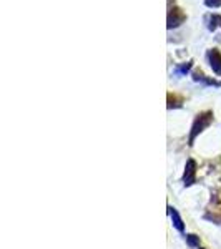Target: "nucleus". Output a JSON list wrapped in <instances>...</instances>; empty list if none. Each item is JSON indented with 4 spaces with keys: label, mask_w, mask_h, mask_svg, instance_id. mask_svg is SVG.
Returning <instances> with one entry per match:
<instances>
[{
    "label": "nucleus",
    "mask_w": 221,
    "mask_h": 249,
    "mask_svg": "<svg viewBox=\"0 0 221 249\" xmlns=\"http://www.w3.org/2000/svg\"><path fill=\"white\" fill-rule=\"evenodd\" d=\"M213 120H215V116H213L211 110L200 111V113L195 116V120H193V124H191L190 138H188V144H190V146L195 144V140L198 138V136L202 135L208 126H210V124L213 123Z\"/></svg>",
    "instance_id": "obj_1"
},
{
    "label": "nucleus",
    "mask_w": 221,
    "mask_h": 249,
    "mask_svg": "<svg viewBox=\"0 0 221 249\" xmlns=\"http://www.w3.org/2000/svg\"><path fill=\"white\" fill-rule=\"evenodd\" d=\"M184 22H186V14H184V10L182 7L173 5L168 9V15H166V29L168 30L178 29V27H182Z\"/></svg>",
    "instance_id": "obj_2"
},
{
    "label": "nucleus",
    "mask_w": 221,
    "mask_h": 249,
    "mask_svg": "<svg viewBox=\"0 0 221 249\" xmlns=\"http://www.w3.org/2000/svg\"><path fill=\"white\" fill-rule=\"evenodd\" d=\"M206 60H208V63H210L213 73L221 77V52L218 48H210V50L206 52Z\"/></svg>",
    "instance_id": "obj_3"
},
{
    "label": "nucleus",
    "mask_w": 221,
    "mask_h": 249,
    "mask_svg": "<svg viewBox=\"0 0 221 249\" xmlns=\"http://www.w3.org/2000/svg\"><path fill=\"white\" fill-rule=\"evenodd\" d=\"M196 181V161L195 160H188L184 164V173H183V184L184 186H191Z\"/></svg>",
    "instance_id": "obj_4"
},
{
    "label": "nucleus",
    "mask_w": 221,
    "mask_h": 249,
    "mask_svg": "<svg viewBox=\"0 0 221 249\" xmlns=\"http://www.w3.org/2000/svg\"><path fill=\"white\" fill-rule=\"evenodd\" d=\"M191 78L195 80L196 83H203V85H206V87L221 88V82H220V80H215V78H211V77H206V75L203 73V70H200V68H196V70L191 71Z\"/></svg>",
    "instance_id": "obj_5"
},
{
    "label": "nucleus",
    "mask_w": 221,
    "mask_h": 249,
    "mask_svg": "<svg viewBox=\"0 0 221 249\" xmlns=\"http://www.w3.org/2000/svg\"><path fill=\"white\" fill-rule=\"evenodd\" d=\"M204 25L210 32L221 29V15L220 14H206L204 15Z\"/></svg>",
    "instance_id": "obj_6"
},
{
    "label": "nucleus",
    "mask_w": 221,
    "mask_h": 249,
    "mask_svg": "<svg viewBox=\"0 0 221 249\" xmlns=\"http://www.w3.org/2000/svg\"><path fill=\"white\" fill-rule=\"evenodd\" d=\"M184 103V98L182 95L173 93V91H168L166 95V108L168 110H176V108H182Z\"/></svg>",
    "instance_id": "obj_7"
},
{
    "label": "nucleus",
    "mask_w": 221,
    "mask_h": 249,
    "mask_svg": "<svg viewBox=\"0 0 221 249\" xmlns=\"http://www.w3.org/2000/svg\"><path fill=\"white\" fill-rule=\"evenodd\" d=\"M168 214H170V218H171V223H173V226H175L176 230H178L180 232H183V231H184V224H183V219L180 218L178 211H176L173 206H168Z\"/></svg>",
    "instance_id": "obj_8"
},
{
    "label": "nucleus",
    "mask_w": 221,
    "mask_h": 249,
    "mask_svg": "<svg viewBox=\"0 0 221 249\" xmlns=\"http://www.w3.org/2000/svg\"><path fill=\"white\" fill-rule=\"evenodd\" d=\"M191 68H193V60H188V62L178 63V65L173 68V75H175V77H184L186 73H190Z\"/></svg>",
    "instance_id": "obj_9"
},
{
    "label": "nucleus",
    "mask_w": 221,
    "mask_h": 249,
    "mask_svg": "<svg viewBox=\"0 0 221 249\" xmlns=\"http://www.w3.org/2000/svg\"><path fill=\"white\" fill-rule=\"evenodd\" d=\"M186 244L190 248H200V236L196 234H186Z\"/></svg>",
    "instance_id": "obj_10"
},
{
    "label": "nucleus",
    "mask_w": 221,
    "mask_h": 249,
    "mask_svg": "<svg viewBox=\"0 0 221 249\" xmlns=\"http://www.w3.org/2000/svg\"><path fill=\"white\" fill-rule=\"evenodd\" d=\"M203 2L208 9H218V7H221V0H203Z\"/></svg>",
    "instance_id": "obj_11"
},
{
    "label": "nucleus",
    "mask_w": 221,
    "mask_h": 249,
    "mask_svg": "<svg viewBox=\"0 0 221 249\" xmlns=\"http://www.w3.org/2000/svg\"><path fill=\"white\" fill-rule=\"evenodd\" d=\"M168 2H173V0H168Z\"/></svg>",
    "instance_id": "obj_12"
},
{
    "label": "nucleus",
    "mask_w": 221,
    "mask_h": 249,
    "mask_svg": "<svg viewBox=\"0 0 221 249\" xmlns=\"http://www.w3.org/2000/svg\"><path fill=\"white\" fill-rule=\"evenodd\" d=\"M200 249H204V248H200Z\"/></svg>",
    "instance_id": "obj_13"
}]
</instances>
